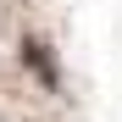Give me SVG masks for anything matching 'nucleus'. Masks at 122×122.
Masks as SVG:
<instances>
[{"mask_svg": "<svg viewBox=\"0 0 122 122\" xmlns=\"http://www.w3.org/2000/svg\"><path fill=\"white\" fill-rule=\"evenodd\" d=\"M22 61H28V67L56 89V61H50V50H45V39H22Z\"/></svg>", "mask_w": 122, "mask_h": 122, "instance_id": "1", "label": "nucleus"}]
</instances>
